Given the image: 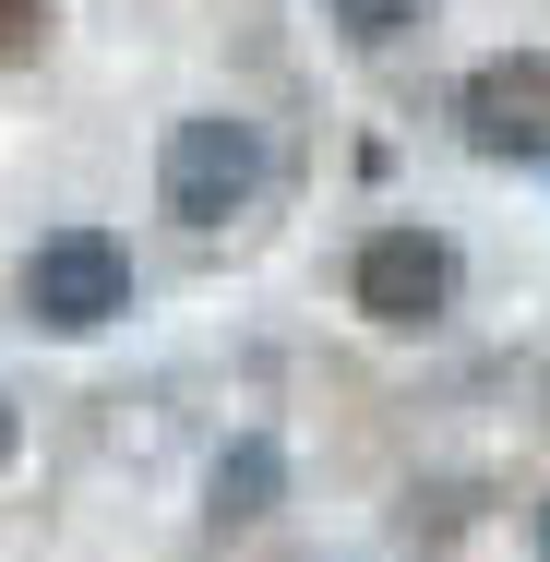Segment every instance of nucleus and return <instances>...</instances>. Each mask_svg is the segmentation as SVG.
Instances as JSON below:
<instances>
[{"label":"nucleus","instance_id":"6","mask_svg":"<svg viewBox=\"0 0 550 562\" xmlns=\"http://www.w3.org/2000/svg\"><path fill=\"white\" fill-rule=\"evenodd\" d=\"M324 12L359 36V48H395V36H419V24H431V0H324Z\"/></svg>","mask_w":550,"mask_h":562},{"label":"nucleus","instance_id":"2","mask_svg":"<svg viewBox=\"0 0 550 562\" xmlns=\"http://www.w3.org/2000/svg\"><path fill=\"white\" fill-rule=\"evenodd\" d=\"M24 312L48 336H97L109 312H132V251H120L109 227H48L24 251Z\"/></svg>","mask_w":550,"mask_h":562},{"label":"nucleus","instance_id":"8","mask_svg":"<svg viewBox=\"0 0 550 562\" xmlns=\"http://www.w3.org/2000/svg\"><path fill=\"white\" fill-rule=\"evenodd\" d=\"M527 562H550V503H539V527H527Z\"/></svg>","mask_w":550,"mask_h":562},{"label":"nucleus","instance_id":"5","mask_svg":"<svg viewBox=\"0 0 550 562\" xmlns=\"http://www.w3.org/2000/svg\"><path fill=\"white\" fill-rule=\"evenodd\" d=\"M276 503H288V443H276V431H239V443L204 467V515H216V527H263Z\"/></svg>","mask_w":550,"mask_h":562},{"label":"nucleus","instance_id":"4","mask_svg":"<svg viewBox=\"0 0 550 562\" xmlns=\"http://www.w3.org/2000/svg\"><path fill=\"white\" fill-rule=\"evenodd\" d=\"M454 120H467L479 156H503V168H550V48H503V60H479V72L454 85Z\"/></svg>","mask_w":550,"mask_h":562},{"label":"nucleus","instance_id":"7","mask_svg":"<svg viewBox=\"0 0 550 562\" xmlns=\"http://www.w3.org/2000/svg\"><path fill=\"white\" fill-rule=\"evenodd\" d=\"M36 36H48V0H0V60H36Z\"/></svg>","mask_w":550,"mask_h":562},{"label":"nucleus","instance_id":"9","mask_svg":"<svg viewBox=\"0 0 550 562\" xmlns=\"http://www.w3.org/2000/svg\"><path fill=\"white\" fill-rule=\"evenodd\" d=\"M12 431H24V419H12V395H0V467H12Z\"/></svg>","mask_w":550,"mask_h":562},{"label":"nucleus","instance_id":"1","mask_svg":"<svg viewBox=\"0 0 550 562\" xmlns=\"http://www.w3.org/2000/svg\"><path fill=\"white\" fill-rule=\"evenodd\" d=\"M156 204H168L180 227H227V216H251V204H263V132H251V120H227V109L168 120Z\"/></svg>","mask_w":550,"mask_h":562},{"label":"nucleus","instance_id":"3","mask_svg":"<svg viewBox=\"0 0 550 562\" xmlns=\"http://www.w3.org/2000/svg\"><path fill=\"white\" fill-rule=\"evenodd\" d=\"M454 288H467V263H454V239L442 227H371L359 239V263H347V300L371 312V324H395V336H419L454 312Z\"/></svg>","mask_w":550,"mask_h":562}]
</instances>
